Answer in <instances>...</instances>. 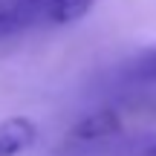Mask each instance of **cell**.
<instances>
[{
  "instance_id": "1",
  "label": "cell",
  "mask_w": 156,
  "mask_h": 156,
  "mask_svg": "<svg viewBox=\"0 0 156 156\" xmlns=\"http://www.w3.org/2000/svg\"><path fill=\"white\" fill-rule=\"evenodd\" d=\"M119 133H122V116L113 107H101V110L84 116L69 130L67 145L73 151H98V147H107Z\"/></svg>"
},
{
  "instance_id": "2",
  "label": "cell",
  "mask_w": 156,
  "mask_h": 156,
  "mask_svg": "<svg viewBox=\"0 0 156 156\" xmlns=\"http://www.w3.org/2000/svg\"><path fill=\"white\" fill-rule=\"evenodd\" d=\"M52 0H0V38L49 23Z\"/></svg>"
},
{
  "instance_id": "3",
  "label": "cell",
  "mask_w": 156,
  "mask_h": 156,
  "mask_svg": "<svg viewBox=\"0 0 156 156\" xmlns=\"http://www.w3.org/2000/svg\"><path fill=\"white\" fill-rule=\"evenodd\" d=\"M38 127L26 116H12L0 122V156H17L35 145Z\"/></svg>"
},
{
  "instance_id": "4",
  "label": "cell",
  "mask_w": 156,
  "mask_h": 156,
  "mask_svg": "<svg viewBox=\"0 0 156 156\" xmlns=\"http://www.w3.org/2000/svg\"><path fill=\"white\" fill-rule=\"evenodd\" d=\"M122 78L127 87H151L156 84V41L136 52L127 64L122 67Z\"/></svg>"
},
{
  "instance_id": "5",
  "label": "cell",
  "mask_w": 156,
  "mask_h": 156,
  "mask_svg": "<svg viewBox=\"0 0 156 156\" xmlns=\"http://www.w3.org/2000/svg\"><path fill=\"white\" fill-rule=\"evenodd\" d=\"M104 151L110 156H156V133H133V136L119 133Z\"/></svg>"
},
{
  "instance_id": "6",
  "label": "cell",
  "mask_w": 156,
  "mask_h": 156,
  "mask_svg": "<svg viewBox=\"0 0 156 156\" xmlns=\"http://www.w3.org/2000/svg\"><path fill=\"white\" fill-rule=\"evenodd\" d=\"M95 3H98V0H52L49 23H55V26L75 23V20H81L84 15H90Z\"/></svg>"
}]
</instances>
